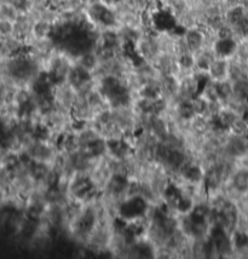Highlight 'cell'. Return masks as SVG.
<instances>
[{"label": "cell", "mask_w": 248, "mask_h": 259, "mask_svg": "<svg viewBox=\"0 0 248 259\" xmlns=\"http://www.w3.org/2000/svg\"><path fill=\"white\" fill-rule=\"evenodd\" d=\"M229 67H230V58L217 56L209 65L208 74L212 80H225L229 79Z\"/></svg>", "instance_id": "cell-2"}, {"label": "cell", "mask_w": 248, "mask_h": 259, "mask_svg": "<svg viewBox=\"0 0 248 259\" xmlns=\"http://www.w3.org/2000/svg\"><path fill=\"white\" fill-rule=\"evenodd\" d=\"M15 32V22L0 17V38L5 39L13 35Z\"/></svg>", "instance_id": "cell-11"}, {"label": "cell", "mask_w": 248, "mask_h": 259, "mask_svg": "<svg viewBox=\"0 0 248 259\" xmlns=\"http://www.w3.org/2000/svg\"><path fill=\"white\" fill-rule=\"evenodd\" d=\"M18 15H20V11L12 2L0 1V17L15 22L17 20Z\"/></svg>", "instance_id": "cell-7"}, {"label": "cell", "mask_w": 248, "mask_h": 259, "mask_svg": "<svg viewBox=\"0 0 248 259\" xmlns=\"http://www.w3.org/2000/svg\"><path fill=\"white\" fill-rule=\"evenodd\" d=\"M94 185V182L83 172H79L78 176L73 179L72 184H70V193L78 199H83L85 193L90 188Z\"/></svg>", "instance_id": "cell-4"}, {"label": "cell", "mask_w": 248, "mask_h": 259, "mask_svg": "<svg viewBox=\"0 0 248 259\" xmlns=\"http://www.w3.org/2000/svg\"><path fill=\"white\" fill-rule=\"evenodd\" d=\"M231 188L240 195L248 194V170L239 167L230 178Z\"/></svg>", "instance_id": "cell-5"}, {"label": "cell", "mask_w": 248, "mask_h": 259, "mask_svg": "<svg viewBox=\"0 0 248 259\" xmlns=\"http://www.w3.org/2000/svg\"><path fill=\"white\" fill-rule=\"evenodd\" d=\"M202 92L201 96L205 97L207 101H218L219 98V92H218V86L216 80H208L205 85L202 86Z\"/></svg>", "instance_id": "cell-8"}, {"label": "cell", "mask_w": 248, "mask_h": 259, "mask_svg": "<svg viewBox=\"0 0 248 259\" xmlns=\"http://www.w3.org/2000/svg\"><path fill=\"white\" fill-rule=\"evenodd\" d=\"M53 24L44 18H37L32 24V40H40L52 35ZM31 44V43H29Z\"/></svg>", "instance_id": "cell-3"}, {"label": "cell", "mask_w": 248, "mask_h": 259, "mask_svg": "<svg viewBox=\"0 0 248 259\" xmlns=\"http://www.w3.org/2000/svg\"><path fill=\"white\" fill-rule=\"evenodd\" d=\"M185 43L190 52L198 53L207 46V34L206 31L201 26L193 27L187 29L183 34Z\"/></svg>", "instance_id": "cell-1"}, {"label": "cell", "mask_w": 248, "mask_h": 259, "mask_svg": "<svg viewBox=\"0 0 248 259\" xmlns=\"http://www.w3.org/2000/svg\"><path fill=\"white\" fill-rule=\"evenodd\" d=\"M229 131L236 136H248V121L242 115H239Z\"/></svg>", "instance_id": "cell-10"}, {"label": "cell", "mask_w": 248, "mask_h": 259, "mask_svg": "<svg viewBox=\"0 0 248 259\" xmlns=\"http://www.w3.org/2000/svg\"><path fill=\"white\" fill-rule=\"evenodd\" d=\"M129 187L130 183L125 174L115 173L113 177H110V179L108 182L109 193L114 196L122 194L125 190H129Z\"/></svg>", "instance_id": "cell-6"}, {"label": "cell", "mask_w": 248, "mask_h": 259, "mask_svg": "<svg viewBox=\"0 0 248 259\" xmlns=\"http://www.w3.org/2000/svg\"><path fill=\"white\" fill-rule=\"evenodd\" d=\"M177 114L183 120H192L195 116L194 108L192 105V100L190 101H181L179 105L177 107Z\"/></svg>", "instance_id": "cell-9"}]
</instances>
